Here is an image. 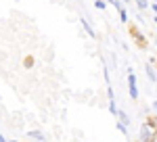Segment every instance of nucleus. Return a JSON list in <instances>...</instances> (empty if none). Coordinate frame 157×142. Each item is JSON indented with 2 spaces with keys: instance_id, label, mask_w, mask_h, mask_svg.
Returning <instances> with one entry per match:
<instances>
[{
  "instance_id": "obj_1",
  "label": "nucleus",
  "mask_w": 157,
  "mask_h": 142,
  "mask_svg": "<svg viewBox=\"0 0 157 142\" xmlns=\"http://www.w3.org/2000/svg\"><path fill=\"white\" fill-rule=\"evenodd\" d=\"M128 92L132 96V100L138 98V86H136V75L132 73V69H128Z\"/></svg>"
},
{
  "instance_id": "obj_2",
  "label": "nucleus",
  "mask_w": 157,
  "mask_h": 142,
  "mask_svg": "<svg viewBox=\"0 0 157 142\" xmlns=\"http://www.w3.org/2000/svg\"><path fill=\"white\" fill-rule=\"evenodd\" d=\"M153 138H155V134H153V130H149V128H143V134H140V140L143 142H153Z\"/></svg>"
},
{
  "instance_id": "obj_3",
  "label": "nucleus",
  "mask_w": 157,
  "mask_h": 142,
  "mask_svg": "<svg viewBox=\"0 0 157 142\" xmlns=\"http://www.w3.org/2000/svg\"><path fill=\"white\" fill-rule=\"evenodd\" d=\"M27 136H29V138H34V140H38V142H44V140H46V138H44V134H42V132H38V130H32Z\"/></svg>"
},
{
  "instance_id": "obj_4",
  "label": "nucleus",
  "mask_w": 157,
  "mask_h": 142,
  "mask_svg": "<svg viewBox=\"0 0 157 142\" xmlns=\"http://www.w3.org/2000/svg\"><path fill=\"white\" fill-rule=\"evenodd\" d=\"M82 27H84V29H86V32H88L90 36H92V38L97 36V34H94V27H92V25L88 23V19H82Z\"/></svg>"
},
{
  "instance_id": "obj_5",
  "label": "nucleus",
  "mask_w": 157,
  "mask_h": 142,
  "mask_svg": "<svg viewBox=\"0 0 157 142\" xmlns=\"http://www.w3.org/2000/svg\"><path fill=\"white\" fill-rule=\"evenodd\" d=\"M117 117H120V123H124V125H128V123H130V117H128L124 111H117Z\"/></svg>"
},
{
  "instance_id": "obj_6",
  "label": "nucleus",
  "mask_w": 157,
  "mask_h": 142,
  "mask_svg": "<svg viewBox=\"0 0 157 142\" xmlns=\"http://www.w3.org/2000/svg\"><path fill=\"white\" fill-rule=\"evenodd\" d=\"M117 111H120V109H117V105H115V100H109V113L117 117Z\"/></svg>"
},
{
  "instance_id": "obj_7",
  "label": "nucleus",
  "mask_w": 157,
  "mask_h": 142,
  "mask_svg": "<svg viewBox=\"0 0 157 142\" xmlns=\"http://www.w3.org/2000/svg\"><path fill=\"white\" fill-rule=\"evenodd\" d=\"M147 77H149V80H151V82L155 84V69H153V65H151V67H149V65H147Z\"/></svg>"
},
{
  "instance_id": "obj_8",
  "label": "nucleus",
  "mask_w": 157,
  "mask_h": 142,
  "mask_svg": "<svg viewBox=\"0 0 157 142\" xmlns=\"http://www.w3.org/2000/svg\"><path fill=\"white\" fill-rule=\"evenodd\" d=\"M120 21L121 23H128V11H126V9H120Z\"/></svg>"
},
{
  "instance_id": "obj_9",
  "label": "nucleus",
  "mask_w": 157,
  "mask_h": 142,
  "mask_svg": "<svg viewBox=\"0 0 157 142\" xmlns=\"http://www.w3.org/2000/svg\"><path fill=\"white\" fill-rule=\"evenodd\" d=\"M94 9H98V11H105V9H107V2H105V0H94Z\"/></svg>"
},
{
  "instance_id": "obj_10",
  "label": "nucleus",
  "mask_w": 157,
  "mask_h": 142,
  "mask_svg": "<svg viewBox=\"0 0 157 142\" xmlns=\"http://www.w3.org/2000/svg\"><path fill=\"white\" fill-rule=\"evenodd\" d=\"M136 4H138V9H140V11L149 9V0H136Z\"/></svg>"
},
{
  "instance_id": "obj_11",
  "label": "nucleus",
  "mask_w": 157,
  "mask_h": 142,
  "mask_svg": "<svg viewBox=\"0 0 157 142\" xmlns=\"http://www.w3.org/2000/svg\"><path fill=\"white\" fill-rule=\"evenodd\" d=\"M115 125H117V130H120L121 134H126V136H128V125H124V123H120V121H117Z\"/></svg>"
},
{
  "instance_id": "obj_12",
  "label": "nucleus",
  "mask_w": 157,
  "mask_h": 142,
  "mask_svg": "<svg viewBox=\"0 0 157 142\" xmlns=\"http://www.w3.org/2000/svg\"><path fill=\"white\" fill-rule=\"evenodd\" d=\"M124 2H130V0H124Z\"/></svg>"
}]
</instances>
